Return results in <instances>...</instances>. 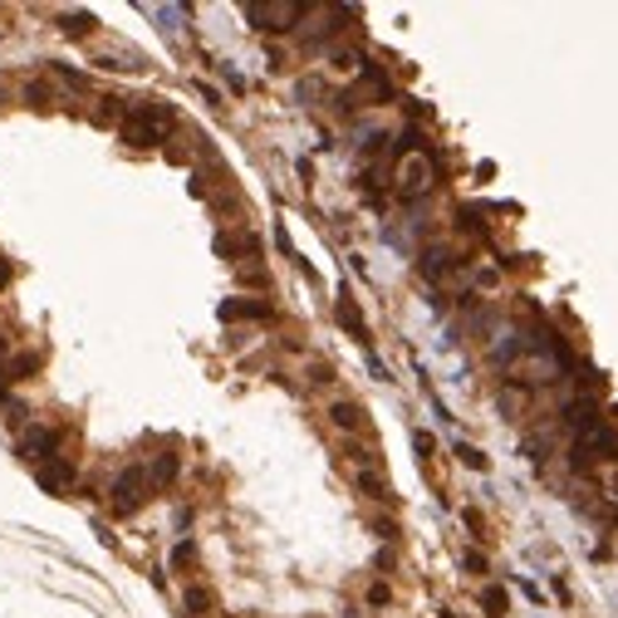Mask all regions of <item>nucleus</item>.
Returning <instances> with one entry per match:
<instances>
[{"label":"nucleus","instance_id":"1","mask_svg":"<svg viewBox=\"0 0 618 618\" xmlns=\"http://www.w3.org/2000/svg\"><path fill=\"white\" fill-rule=\"evenodd\" d=\"M172 128H177V113H172L163 99L128 103V113H123V143H133V147H153V143H163V137H167Z\"/></svg>","mask_w":618,"mask_h":618},{"label":"nucleus","instance_id":"2","mask_svg":"<svg viewBox=\"0 0 618 618\" xmlns=\"http://www.w3.org/2000/svg\"><path fill=\"white\" fill-rule=\"evenodd\" d=\"M432 182H437V163L418 147V137H403L398 143V192L422 197V192H432Z\"/></svg>","mask_w":618,"mask_h":618},{"label":"nucleus","instance_id":"3","mask_svg":"<svg viewBox=\"0 0 618 618\" xmlns=\"http://www.w3.org/2000/svg\"><path fill=\"white\" fill-rule=\"evenodd\" d=\"M147 491H153V481H147V466H128V472L113 481V511L133 515L147 501Z\"/></svg>","mask_w":618,"mask_h":618},{"label":"nucleus","instance_id":"4","mask_svg":"<svg viewBox=\"0 0 618 618\" xmlns=\"http://www.w3.org/2000/svg\"><path fill=\"white\" fill-rule=\"evenodd\" d=\"M305 16V6L295 0H266V6H250V20H260V30H290Z\"/></svg>","mask_w":618,"mask_h":618},{"label":"nucleus","instance_id":"5","mask_svg":"<svg viewBox=\"0 0 618 618\" xmlns=\"http://www.w3.org/2000/svg\"><path fill=\"white\" fill-rule=\"evenodd\" d=\"M329 418H334V428L349 432V437H369V418H363L359 403H334L329 408Z\"/></svg>","mask_w":618,"mask_h":618},{"label":"nucleus","instance_id":"6","mask_svg":"<svg viewBox=\"0 0 618 618\" xmlns=\"http://www.w3.org/2000/svg\"><path fill=\"white\" fill-rule=\"evenodd\" d=\"M172 476H177V456H157V462L147 466V481H153V486H167Z\"/></svg>","mask_w":618,"mask_h":618},{"label":"nucleus","instance_id":"7","mask_svg":"<svg viewBox=\"0 0 618 618\" xmlns=\"http://www.w3.org/2000/svg\"><path fill=\"white\" fill-rule=\"evenodd\" d=\"M339 325H349L353 339H369V329H363V319H359V309H353V300H339Z\"/></svg>","mask_w":618,"mask_h":618},{"label":"nucleus","instance_id":"8","mask_svg":"<svg viewBox=\"0 0 618 618\" xmlns=\"http://www.w3.org/2000/svg\"><path fill=\"white\" fill-rule=\"evenodd\" d=\"M481 604L491 609V618H506V589H496V584H491V589L481 594Z\"/></svg>","mask_w":618,"mask_h":618},{"label":"nucleus","instance_id":"9","mask_svg":"<svg viewBox=\"0 0 618 618\" xmlns=\"http://www.w3.org/2000/svg\"><path fill=\"white\" fill-rule=\"evenodd\" d=\"M10 275H16V270H10V260L0 256V290H6V285H10Z\"/></svg>","mask_w":618,"mask_h":618}]
</instances>
